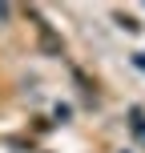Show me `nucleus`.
Listing matches in <instances>:
<instances>
[{
	"label": "nucleus",
	"mask_w": 145,
	"mask_h": 153,
	"mask_svg": "<svg viewBox=\"0 0 145 153\" xmlns=\"http://www.w3.org/2000/svg\"><path fill=\"white\" fill-rule=\"evenodd\" d=\"M137 65H141V69H145V53H137Z\"/></svg>",
	"instance_id": "obj_1"
}]
</instances>
